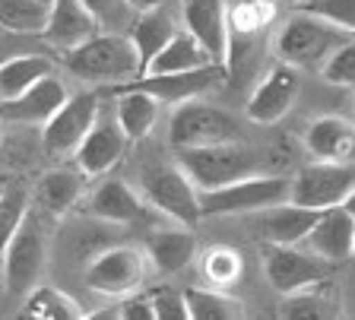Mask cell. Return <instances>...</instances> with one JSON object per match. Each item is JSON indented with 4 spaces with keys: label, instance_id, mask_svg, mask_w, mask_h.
Instances as JSON below:
<instances>
[{
    "label": "cell",
    "instance_id": "cell-1",
    "mask_svg": "<svg viewBox=\"0 0 355 320\" xmlns=\"http://www.w3.org/2000/svg\"><path fill=\"white\" fill-rule=\"evenodd\" d=\"M64 67L86 82H130L143 73L140 54L127 32H96L83 45L64 51Z\"/></svg>",
    "mask_w": 355,
    "mask_h": 320
},
{
    "label": "cell",
    "instance_id": "cell-2",
    "mask_svg": "<svg viewBox=\"0 0 355 320\" xmlns=\"http://www.w3.org/2000/svg\"><path fill=\"white\" fill-rule=\"evenodd\" d=\"M349 35H352V32L327 23L324 16L298 10V13H292L286 23H282L279 35H276V57L298 70L324 67V60L330 57L343 42H349Z\"/></svg>",
    "mask_w": 355,
    "mask_h": 320
},
{
    "label": "cell",
    "instance_id": "cell-3",
    "mask_svg": "<svg viewBox=\"0 0 355 320\" xmlns=\"http://www.w3.org/2000/svg\"><path fill=\"white\" fill-rule=\"evenodd\" d=\"M292 200V178L288 175H270L257 172L248 178H238L225 187L216 190H203L200 194V213L203 219L209 216H248V213H260V209L279 206V203Z\"/></svg>",
    "mask_w": 355,
    "mask_h": 320
},
{
    "label": "cell",
    "instance_id": "cell-4",
    "mask_svg": "<svg viewBox=\"0 0 355 320\" xmlns=\"http://www.w3.org/2000/svg\"><path fill=\"white\" fill-rule=\"evenodd\" d=\"M178 162L191 175V181L203 190H216L225 187L238 178L263 172V162L254 149L238 143H216V146H193V149H178Z\"/></svg>",
    "mask_w": 355,
    "mask_h": 320
},
{
    "label": "cell",
    "instance_id": "cell-5",
    "mask_svg": "<svg viewBox=\"0 0 355 320\" xmlns=\"http://www.w3.org/2000/svg\"><path fill=\"white\" fill-rule=\"evenodd\" d=\"M143 200L162 216L175 219L178 225H193L203 219L200 213V187L191 181V175L181 168V162H153L140 172Z\"/></svg>",
    "mask_w": 355,
    "mask_h": 320
},
{
    "label": "cell",
    "instance_id": "cell-6",
    "mask_svg": "<svg viewBox=\"0 0 355 320\" xmlns=\"http://www.w3.org/2000/svg\"><path fill=\"white\" fill-rule=\"evenodd\" d=\"M244 130L238 118L207 102H181L168 121V143L175 149L216 146V143H238Z\"/></svg>",
    "mask_w": 355,
    "mask_h": 320
},
{
    "label": "cell",
    "instance_id": "cell-7",
    "mask_svg": "<svg viewBox=\"0 0 355 320\" xmlns=\"http://www.w3.org/2000/svg\"><path fill=\"white\" fill-rule=\"evenodd\" d=\"M146 269H149V254L143 247L118 245L102 251L98 257H92V263L86 267V285L96 295L124 298L143 285Z\"/></svg>",
    "mask_w": 355,
    "mask_h": 320
},
{
    "label": "cell",
    "instance_id": "cell-8",
    "mask_svg": "<svg viewBox=\"0 0 355 320\" xmlns=\"http://www.w3.org/2000/svg\"><path fill=\"white\" fill-rule=\"evenodd\" d=\"M263 273L279 295H292L333 279V260L314 251H302L298 245H266Z\"/></svg>",
    "mask_w": 355,
    "mask_h": 320
},
{
    "label": "cell",
    "instance_id": "cell-9",
    "mask_svg": "<svg viewBox=\"0 0 355 320\" xmlns=\"http://www.w3.org/2000/svg\"><path fill=\"white\" fill-rule=\"evenodd\" d=\"M102 102L96 92H76L42 124V146L48 156H73L83 136L98 121Z\"/></svg>",
    "mask_w": 355,
    "mask_h": 320
},
{
    "label": "cell",
    "instance_id": "cell-10",
    "mask_svg": "<svg viewBox=\"0 0 355 320\" xmlns=\"http://www.w3.org/2000/svg\"><path fill=\"white\" fill-rule=\"evenodd\" d=\"M355 187V165L352 162H324L314 159L292 178V203L311 209H330L346 203Z\"/></svg>",
    "mask_w": 355,
    "mask_h": 320
},
{
    "label": "cell",
    "instance_id": "cell-11",
    "mask_svg": "<svg viewBox=\"0 0 355 320\" xmlns=\"http://www.w3.org/2000/svg\"><path fill=\"white\" fill-rule=\"evenodd\" d=\"M181 26L207 48L213 64H229L232 51V26L225 0H184L181 7Z\"/></svg>",
    "mask_w": 355,
    "mask_h": 320
},
{
    "label": "cell",
    "instance_id": "cell-12",
    "mask_svg": "<svg viewBox=\"0 0 355 320\" xmlns=\"http://www.w3.org/2000/svg\"><path fill=\"white\" fill-rule=\"evenodd\" d=\"M225 80V67L222 64H207L197 70H184V73H140L137 80L124 82L133 89H146L149 96H155L162 105H181L200 98L203 92L216 89Z\"/></svg>",
    "mask_w": 355,
    "mask_h": 320
},
{
    "label": "cell",
    "instance_id": "cell-13",
    "mask_svg": "<svg viewBox=\"0 0 355 320\" xmlns=\"http://www.w3.org/2000/svg\"><path fill=\"white\" fill-rule=\"evenodd\" d=\"M127 143L130 136L124 134V127L118 124L114 114H102L98 112V121L92 124L83 143L76 146V168H80L86 178H98V175H108L114 165L124 159Z\"/></svg>",
    "mask_w": 355,
    "mask_h": 320
},
{
    "label": "cell",
    "instance_id": "cell-14",
    "mask_svg": "<svg viewBox=\"0 0 355 320\" xmlns=\"http://www.w3.org/2000/svg\"><path fill=\"white\" fill-rule=\"evenodd\" d=\"M298 89H302V76L298 67L279 60L273 70H266V76L257 82V89L248 98V118L254 124H276L279 118H286L292 102H295Z\"/></svg>",
    "mask_w": 355,
    "mask_h": 320
},
{
    "label": "cell",
    "instance_id": "cell-15",
    "mask_svg": "<svg viewBox=\"0 0 355 320\" xmlns=\"http://www.w3.org/2000/svg\"><path fill=\"white\" fill-rule=\"evenodd\" d=\"M44 238L42 231L22 222V229L3 247V279L13 295H26L32 285H38V276L44 269Z\"/></svg>",
    "mask_w": 355,
    "mask_h": 320
},
{
    "label": "cell",
    "instance_id": "cell-16",
    "mask_svg": "<svg viewBox=\"0 0 355 320\" xmlns=\"http://www.w3.org/2000/svg\"><path fill=\"white\" fill-rule=\"evenodd\" d=\"M70 98L67 82L58 73L38 80L35 86L22 92V96L10 98V102H0V121H16V124H44L58 112L60 105Z\"/></svg>",
    "mask_w": 355,
    "mask_h": 320
},
{
    "label": "cell",
    "instance_id": "cell-17",
    "mask_svg": "<svg viewBox=\"0 0 355 320\" xmlns=\"http://www.w3.org/2000/svg\"><path fill=\"white\" fill-rule=\"evenodd\" d=\"M320 213L324 209H311L292 200L270 209H260V213H254L257 216V235L266 245H304V238L314 229Z\"/></svg>",
    "mask_w": 355,
    "mask_h": 320
},
{
    "label": "cell",
    "instance_id": "cell-18",
    "mask_svg": "<svg viewBox=\"0 0 355 320\" xmlns=\"http://www.w3.org/2000/svg\"><path fill=\"white\" fill-rule=\"evenodd\" d=\"M304 245H308V251L320 254V257H327L333 263L349 260L355 251V216L343 203L324 209L318 222H314V229L308 231Z\"/></svg>",
    "mask_w": 355,
    "mask_h": 320
},
{
    "label": "cell",
    "instance_id": "cell-19",
    "mask_svg": "<svg viewBox=\"0 0 355 320\" xmlns=\"http://www.w3.org/2000/svg\"><path fill=\"white\" fill-rule=\"evenodd\" d=\"M146 206L133 187H127L124 181H102V184L86 197V213L98 222H114V225H130L146 219Z\"/></svg>",
    "mask_w": 355,
    "mask_h": 320
},
{
    "label": "cell",
    "instance_id": "cell-20",
    "mask_svg": "<svg viewBox=\"0 0 355 320\" xmlns=\"http://www.w3.org/2000/svg\"><path fill=\"white\" fill-rule=\"evenodd\" d=\"M98 29L96 16L86 10L83 0H51V13H48V26H44L42 38L48 45L70 51V48L83 45L86 38H92Z\"/></svg>",
    "mask_w": 355,
    "mask_h": 320
},
{
    "label": "cell",
    "instance_id": "cell-21",
    "mask_svg": "<svg viewBox=\"0 0 355 320\" xmlns=\"http://www.w3.org/2000/svg\"><path fill=\"white\" fill-rule=\"evenodd\" d=\"M304 146L314 159L324 162H352L355 156V124L336 114H324L308 127Z\"/></svg>",
    "mask_w": 355,
    "mask_h": 320
},
{
    "label": "cell",
    "instance_id": "cell-22",
    "mask_svg": "<svg viewBox=\"0 0 355 320\" xmlns=\"http://www.w3.org/2000/svg\"><path fill=\"white\" fill-rule=\"evenodd\" d=\"M111 96L118 98L114 102V118H118V124L124 127V134L133 140H143V136L153 134L155 121H159V108H162V102L155 96H149L146 89H133V86H124V82H118V86H111Z\"/></svg>",
    "mask_w": 355,
    "mask_h": 320
},
{
    "label": "cell",
    "instance_id": "cell-23",
    "mask_svg": "<svg viewBox=\"0 0 355 320\" xmlns=\"http://www.w3.org/2000/svg\"><path fill=\"white\" fill-rule=\"evenodd\" d=\"M178 29H181V26H178L175 13L168 10V3L153 7V10H140V13L133 16V23H130V29H127V35H130L137 54H140L143 70H146L149 60H153L155 54L162 51L171 38H175Z\"/></svg>",
    "mask_w": 355,
    "mask_h": 320
},
{
    "label": "cell",
    "instance_id": "cell-24",
    "mask_svg": "<svg viewBox=\"0 0 355 320\" xmlns=\"http://www.w3.org/2000/svg\"><path fill=\"white\" fill-rule=\"evenodd\" d=\"M146 254H149V263L159 273H165V276L181 273L193 260V254H197V235L187 225L155 231L153 238L146 241Z\"/></svg>",
    "mask_w": 355,
    "mask_h": 320
},
{
    "label": "cell",
    "instance_id": "cell-25",
    "mask_svg": "<svg viewBox=\"0 0 355 320\" xmlns=\"http://www.w3.org/2000/svg\"><path fill=\"white\" fill-rule=\"evenodd\" d=\"M340 298L333 289V279L318 285H308L302 292H292V295H282L279 305V317L286 320H330L340 314Z\"/></svg>",
    "mask_w": 355,
    "mask_h": 320
},
{
    "label": "cell",
    "instance_id": "cell-26",
    "mask_svg": "<svg viewBox=\"0 0 355 320\" xmlns=\"http://www.w3.org/2000/svg\"><path fill=\"white\" fill-rule=\"evenodd\" d=\"M54 73V60L44 54H13L0 64V102L22 96L38 80Z\"/></svg>",
    "mask_w": 355,
    "mask_h": 320
},
{
    "label": "cell",
    "instance_id": "cell-27",
    "mask_svg": "<svg viewBox=\"0 0 355 320\" xmlns=\"http://www.w3.org/2000/svg\"><path fill=\"white\" fill-rule=\"evenodd\" d=\"M207 64H213L207 48L200 45L187 29H178L175 38L149 60V67L143 73H184V70H197L207 67Z\"/></svg>",
    "mask_w": 355,
    "mask_h": 320
},
{
    "label": "cell",
    "instance_id": "cell-28",
    "mask_svg": "<svg viewBox=\"0 0 355 320\" xmlns=\"http://www.w3.org/2000/svg\"><path fill=\"white\" fill-rule=\"evenodd\" d=\"M83 178H86L83 172L54 168V172L42 175V181H38V187H35V200L42 203L44 213H54V216H60V213H67V209L80 200Z\"/></svg>",
    "mask_w": 355,
    "mask_h": 320
},
{
    "label": "cell",
    "instance_id": "cell-29",
    "mask_svg": "<svg viewBox=\"0 0 355 320\" xmlns=\"http://www.w3.org/2000/svg\"><path fill=\"white\" fill-rule=\"evenodd\" d=\"M22 317H32V320H80L83 308L76 305V298H70L67 292L54 289V285H32V289L26 292Z\"/></svg>",
    "mask_w": 355,
    "mask_h": 320
},
{
    "label": "cell",
    "instance_id": "cell-30",
    "mask_svg": "<svg viewBox=\"0 0 355 320\" xmlns=\"http://www.w3.org/2000/svg\"><path fill=\"white\" fill-rule=\"evenodd\" d=\"M51 0H0V29L13 35H42Z\"/></svg>",
    "mask_w": 355,
    "mask_h": 320
},
{
    "label": "cell",
    "instance_id": "cell-31",
    "mask_svg": "<svg viewBox=\"0 0 355 320\" xmlns=\"http://www.w3.org/2000/svg\"><path fill=\"white\" fill-rule=\"evenodd\" d=\"M187 298V314L191 320H241L244 317V305L235 295L222 292L219 285L216 289H184Z\"/></svg>",
    "mask_w": 355,
    "mask_h": 320
},
{
    "label": "cell",
    "instance_id": "cell-32",
    "mask_svg": "<svg viewBox=\"0 0 355 320\" xmlns=\"http://www.w3.org/2000/svg\"><path fill=\"white\" fill-rule=\"evenodd\" d=\"M276 3L270 0H235L229 7V26L232 35H260L273 23Z\"/></svg>",
    "mask_w": 355,
    "mask_h": 320
},
{
    "label": "cell",
    "instance_id": "cell-33",
    "mask_svg": "<svg viewBox=\"0 0 355 320\" xmlns=\"http://www.w3.org/2000/svg\"><path fill=\"white\" fill-rule=\"evenodd\" d=\"M244 273V257L235 251V247H209L207 254H203V276H207L213 285H219V289H229V285H235L238 279H241Z\"/></svg>",
    "mask_w": 355,
    "mask_h": 320
},
{
    "label": "cell",
    "instance_id": "cell-34",
    "mask_svg": "<svg viewBox=\"0 0 355 320\" xmlns=\"http://www.w3.org/2000/svg\"><path fill=\"white\" fill-rule=\"evenodd\" d=\"M29 219V197L22 187H3L0 194V254L13 241V235L22 229V222Z\"/></svg>",
    "mask_w": 355,
    "mask_h": 320
},
{
    "label": "cell",
    "instance_id": "cell-35",
    "mask_svg": "<svg viewBox=\"0 0 355 320\" xmlns=\"http://www.w3.org/2000/svg\"><path fill=\"white\" fill-rule=\"evenodd\" d=\"M86 10L96 16V23L102 32H127L133 23L137 10L127 0H83Z\"/></svg>",
    "mask_w": 355,
    "mask_h": 320
},
{
    "label": "cell",
    "instance_id": "cell-36",
    "mask_svg": "<svg viewBox=\"0 0 355 320\" xmlns=\"http://www.w3.org/2000/svg\"><path fill=\"white\" fill-rule=\"evenodd\" d=\"M324 80L330 86H346V89H355V38L343 42L330 57L324 60Z\"/></svg>",
    "mask_w": 355,
    "mask_h": 320
},
{
    "label": "cell",
    "instance_id": "cell-37",
    "mask_svg": "<svg viewBox=\"0 0 355 320\" xmlns=\"http://www.w3.org/2000/svg\"><path fill=\"white\" fill-rule=\"evenodd\" d=\"M298 10L324 16L327 23L340 26V29L355 35V0H295Z\"/></svg>",
    "mask_w": 355,
    "mask_h": 320
},
{
    "label": "cell",
    "instance_id": "cell-38",
    "mask_svg": "<svg viewBox=\"0 0 355 320\" xmlns=\"http://www.w3.org/2000/svg\"><path fill=\"white\" fill-rule=\"evenodd\" d=\"M149 298H153L155 320H191L184 289L178 292V289H171V285H159V289L149 292Z\"/></svg>",
    "mask_w": 355,
    "mask_h": 320
},
{
    "label": "cell",
    "instance_id": "cell-39",
    "mask_svg": "<svg viewBox=\"0 0 355 320\" xmlns=\"http://www.w3.org/2000/svg\"><path fill=\"white\" fill-rule=\"evenodd\" d=\"M118 317L121 320H155L153 298H149V295H137V292L124 295V301H121V308H118Z\"/></svg>",
    "mask_w": 355,
    "mask_h": 320
},
{
    "label": "cell",
    "instance_id": "cell-40",
    "mask_svg": "<svg viewBox=\"0 0 355 320\" xmlns=\"http://www.w3.org/2000/svg\"><path fill=\"white\" fill-rule=\"evenodd\" d=\"M127 3H130V7L137 10V13H140V10H153V7H162V3H171V0H127Z\"/></svg>",
    "mask_w": 355,
    "mask_h": 320
},
{
    "label": "cell",
    "instance_id": "cell-41",
    "mask_svg": "<svg viewBox=\"0 0 355 320\" xmlns=\"http://www.w3.org/2000/svg\"><path fill=\"white\" fill-rule=\"evenodd\" d=\"M343 206H346L349 213H352V216H355V187H352V194L346 197V203H343Z\"/></svg>",
    "mask_w": 355,
    "mask_h": 320
},
{
    "label": "cell",
    "instance_id": "cell-42",
    "mask_svg": "<svg viewBox=\"0 0 355 320\" xmlns=\"http://www.w3.org/2000/svg\"><path fill=\"white\" fill-rule=\"evenodd\" d=\"M270 3H276V7H279V0H270Z\"/></svg>",
    "mask_w": 355,
    "mask_h": 320
},
{
    "label": "cell",
    "instance_id": "cell-43",
    "mask_svg": "<svg viewBox=\"0 0 355 320\" xmlns=\"http://www.w3.org/2000/svg\"><path fill=\"white\" fill-rule=\"evenodd\" d=\"M0 194H3V187H0Z\"/></svg>",
    "mask_w": 355,
    "mask_h": 320
},
{
    "label": "cell",
    "instance_id": "cell-44",
    "mask_svg": "<svg viewBox=\"0 0 355 320\" xmlns=\"http://www.w3.org/2000/svg\"><path fill=\"white\" fill-rule=\"evenodd\" d=\"M0 140H3V134H0Z\"/></svg>",
    "mask_w": 355,
    "mask_h": 320
},
{
    "label": "cell",
    "instance_id": "cell-45",
    "mask_svg": "<svg viewBox=\"0 0 355 320\" xmlns=\"http://www.w3.org/2000/svg\"><path fill=\"white\" fill-rule=\"evenodd\" d=\"M352 257H355V251H352Z\"/></svg>",
    "mask_w": 355,
    "mask_h": 320
}]
</instances>
